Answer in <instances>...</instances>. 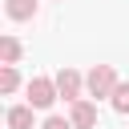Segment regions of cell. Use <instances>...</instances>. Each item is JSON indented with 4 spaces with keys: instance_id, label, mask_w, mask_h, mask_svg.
Listing matches in <instances>:
<instances>
[{
    "instance_id": "1",
    "label": "cell",
    "mask_w": 129,
    "mask_h": 129,
    "mask_svg": "<svg viewBox=\"0 0 129 129\" xmlns=\"http://www.w3.org/2000/svg\"><path fill=\"white\" fill-rule=\"evenodd\" d=\"M117 85H121V77H117L113 64H93V69L85 73V93H89V101H109Z\"/></svg>"
},
{
    "instance_id": "2",
    "label": "cell",
    "mask_w": 129,
    "mask_h": 129,
    "mask_svg": "<svg viewBox=\"0 0 129 129\" xmlns=\"http://www.w3.org/2000/svg\"><path fill=\"white\" fill-rule=\"evenodd\" d=\"M24 93H28V105H32V109H52V105L60 101L52 77H32V81L24 85Z\"/></svg>"
},
{
    "instance_id": "3",
    "label": "cell",
    "mask_w": 129,
    "mask_h": 129,
    "mask_svg": "<svg viewBox=\"0 0 129 129\" xmlns=\"http://www.w3.org/2000/svg\"><path fill=\"white\" fill-rule=\"evenodd\" d=\"M52 81H56L60 101H69V105H73V101H81V97H85V77H81L77 69H69V64H64V69H56V77H52Z\"/></svg>"
},
{
    "instance_id": "4",
    "label": "cell",
    "mask_w": 129,
    "mask_h": 129,
    "mask_svg": "<svg viewBox=\"0 0 129 129\" xmlns=\"http://www.w3.org/2000/svg\"><path fill=\"white\" fill-rule=\"evenodd\" d=\"M69 121H73V129H97V101H89V97L73 101L69 105Z\"/></svg>"
},
{
    "instance_id": "5",
    "label": "cell",
    "mask_w": 129,
    "mask_h": 129,
    "mask_svg": "<svg viewBox=\"0 0 129 129\" xmlns=\"http://www.w3.org/2000/svg\"><path fill=\"white\" fill-rule=\"evenodd\" d=\"M36 12H40L36 0H4V16L8 20H32Z\"/></svg>"
},
{
    "instance_id": "6",
    "label": "cell",
    "mask_w": 129,
    "mask_h": 129,
    "mask_svg": "<svg viewBox=\"0 0 129 129\" xmlns=\"http://www.w3.org/2000/svg\"><path fill=\"white\" fill-rule=\"evenodd\" d=\"M32 105H12L8 113H4V121H8V129H32Z\"/></svg>"
},
{
    "instance_id": "7",
    "label": "cell",
    "mask_w": 129,
    "mask_h": 129,
    "mask_svg": "<svg viewBox=\"0 0 129 129\" xmlns=\"http://www.w3.org/2000/svg\"><path fill=\"white\" fill-rule=\"evenodd\" d=\"M24 56V44L16 36H0V64H20Z\"/></svg>"
},
{
    "instance_id": "8",
    "label": "cell",
    "mask_w": 129,
    "mask_h": 129,
    "mask_svg": "<svg viewBox=\"0 0 129 129\" xmlns=\"http://www.w3.org/2000/svg\"><path fill=\"white\" fill-rule=\"evenodd\" d=\"M16 89H20V69L16 64H0V93L12 97Z\"/></svg>"
},
{
    "instance_id": "9",
    "label": "cell",
    "mask_w": 129,
    "mask_h": 129,
    "mask_svg": "<svg viewBox=\"0 0 129 129\" xmlns=\"http://www.w3.org/2000/svg\"><path fill=\"white\" fill-rule=\"evenodd\" d=\"M109 105H113V113H121V117H129V81H121V85L113 89V97H109Z\"/></svg>"
},
{
    "instance_id": "10",
    "label": "cell",
    "mask_w": 129,
    "mask_h": 129,
    "mask_svg": "<svg viewBox=\"0 0 129 129\" xmlns=\"http://www.w3.org/2000/svg\"><path fill=\"white\" fill-rule=\"evenodd\" d=\"M40 129H73V121H69V117H56V113H48V117L40 121Z\"/></svg>"
}]
</instances>
